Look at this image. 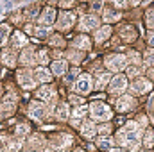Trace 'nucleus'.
Returning a JSON list of instances; mask_svg holds the SVG:
<instances>
[{"mask_svg":"<svg viewBox=\"0 0 154 152\" xmlns=\"http://www.w3.org/2000/svg\"><path fill=\"white\" fill-rule=\"evenodd\" d=\"M138 138H140V125L134 123V122H129L124 129H120L116 132V141L120 145L134 143V141H138Z\"/></svg>","mask_w":154,"mask_h":152,"instance_id":"nucleus-1","label":"nucleus"},{"mask_svg":"<svg viewBox=\"0 0 154 152\" xmlns=\"http://www.w3.org/2000/svg\"><path fill=\"white\" fill-rule=\"evenodd\" d=\"M90 111H91V116L95 118V120H109L113 113H111V109L106 106V104H102V102H93L91 106H90Z\"/></svg>","mask_w":154,"mask_h":152,"instance_id":"nucleus-2","label":"nucleus"},{"mask_svg":"<svg viewBox=\"0 0 154 152\" xmlns=\"http://www.w3.org/2000/svg\"><path fill=\"white\" fill-rule=\"evenodd\" d=\"M106 66L109 70H113V72H120V70H124L127 66V59L122 54H111V56L106 57Z\"/></svg>","mask_w":154,"mask_h":152,"instance_id":"nucleus-3","label":"nucleus"},{"mask_svg":"<svg viewBox=\"0 0 154 152\" xmlns=\"http://www.w3.org/2000/svg\"><path fill=\"white\" fill-rule=\"evenodd\" d=\"M91 88H93V82H91V77L88 75V74H82V75L77 79L75 90L79 91V93L86 95V93H90V91H91Z\"/></svg>","mask_w":154,"mask_h":152,"instance_id":"nucleus-4","label":"nucleus"},{"mask_svg":"<svg viewBox=\"0 0 154 152\" xmlns=\"http://www.w3.org/2000/svg\"><path fill=\"white\" fill-rule=\"evenodd\" d=\"M151 88H152V84H151L147 79H136V81L131 84V91H133V93H138V95L147 93Z\"/></svg>","mask_w":154,"mask_h":152,"instance_id":"nucleus-5","label":"nucleus"},{"mask_svg":"<svg viewBox=\"0 0 154 152\" xmlns=\"http://www.w3.org/2000/svg\"><path fill=\"white\" fill-rule=\"evenodd\" d=\"M18 81H20V84H22L25 90L34 88V86H36V82H38V81H34V75H32L29 70H22V72L18 74Z\"/></svg>","mask_w":154,"mask_h":152,"instance_id":"nucleus-6","label":"nucleus"},{"mask_svg":"<svg viewBox=\"0 0 154 152\" xmlns=\"http://www.w3.org/2000/svg\"><path fill=\"white\" fill-rule=\"evenodd\" d=\"M116 108L120 113H125V111H131L134 108V99L131 95H122L118 100H116Z\"/></svg>","mask_w":154,"mask_h":152,"instance_id":"nucleus-7","label":"nucleus"},{"mask_svg":"<svg viewBox=\"0 0 154 152\" xmlns=\"http://www.w3.org/2000/svg\"><path fill=\"white\" fill-rule=\"evenodd\" d=\"M45 114H47V108H45L43 104L32 102V104L29 106V116H31V118H34V120H43Z\"/></svg>","mask_w":154,"mask_h":152,"instance_id":"nucleus-8","label":"nucleus"},{"mask_svg":"<svg viewBox=\"0 0 154 152\" xmlns=\"http://www.w3.org/2000/svg\"><path fill=\"white\" fill-rule=\"evenodd\" d=\"M127 88V79L124 75H116L115 79H111V84H109V91L111 93H120Z\"/></svg>","mask_w":154,"mask_h":152,"instance_id":"nucleus-9","label":"nucleus"},{"mask_svg":"<svg viewBox=\"0 0 154 152\" xmlns=\"http://www.w3.org/2000/svg\"><path fill=\"white\" fill-rule=\"evenodd\" d=\"M74 20H75V16H74L72 13H61L59 22H57V29H61V31L70 29V27H72V23H74Z\"/></svg>","mask_w":154,"mask_h":152,"instance_id":"nucleus-10","label":"nucleus"},{"mask_svg":"<svg viewBox=\"0 0 154 152\" xmlns=\"http://www.w3.org/2000/svg\"><path fill=\"white\" fill-rule=\"evenodd\" d=\"M97 25H99V20H97L95 16H91V14L82 16V18H81V23H79V27H81L82 31H91V29H97Z\"/></svg>","mask_w":154,"mask_h":152,"instance_id":"nucleus-11","label":"nucleus"},{"mask_svg":"<svg viewBox=\"0 0 154 152\" xmlns=\"http://www.w3.org/2000/svg\"><path fill=\"white\" fill-rule=\"evenodd\" d=\"M38 97L41 99V100H45V102L52 104V102H54V99H56V90H54L52 86H43V88L38 91Z\"/></svg>","mask_w":154,"mask_h":152,"instance_id":"nucleus-12","label":"nucleus"},{"mask_svg":"<svg viewBox=\"0 0 154 152\" xmlns=\"http://www.w3.org/2000/svg\"><path fill=\"white\" fill-rule=\"evenodd\" d=\"M54 20H56V11L48 7V9H45V13L41 14L39 23H41V25H45V27H50V25L54 23Z\"/></svg>","mask_w":154,"mask_h":152,"instance_id":"nucleus-13","label":"nucleus"},{"mask_svg":"<svg viewBox=\"0 0 154 152\" xmlns=\"http://www.w3.org/2000/svg\"><path fill=\"white\" fill-rule=\"evenodd\" d=\"M34 61H36L34 50H32V48H25V50L22 52V56H20V63L25 65V66H31V65H34Z\"/></svg>","mask_w":154,"mask_h":152,"instance_id":"nucleus-14","label":"nucleus"},{"mask_svg":"<svg viewBox=\"0 0 154 152\" xmlns=\"http://www.w3.org/2000/svg\"><path fill=\"white\" fill-rule=\"evenodd\" d=\"M14 102H16V97H9L2 106H0V114H9L14 109Z\"/></svg>","mask_w":154,"mask_h":152,"instance_id":"nucleus-15","label":"nucleus"},{"mask_svg":"<svg viewBox=\"0 0 154 152\" xmlns=\"http://www.w3.org/2000/svg\"><path fill=\"white\" fill-rule=\"evenodd\" d=\"M120 20V13L115 11V9H106L104 11V22L106 23H115Z\"/></svg>","mask_w":154,"mask_h":152,"instance_id":"nucleus-16","label":"nucleus"},{"mask_svg":"<svg viewBox=\"0 0 154 152\" xmlns=\"http://www.w3.org/2000/svg\"><path fill=\"white\" fill-rule=\"evenodd\" d=\"M74 43H75L77 48H81V50H90L91 48V41H90V38H86V36H77L74 39Z\"/></svg>","mask_w":154,"mask_h":152,"instance_id":"nucleus-17","label":"nucleus"},{"mask_svg":"<svg viewBox=\"0 0 154 152\" xmlns=\"http://www.w3.org/2000/svg\"><path fill=\"white\" fill-rule=\"evenodd\" d=\"M81 131H82V136H86V138H93L95 132H97V129H95V125L91 122H84Z\"/></svg>","mask_w":154,"mask_h":152,"instance_id":"nucleus-18","label":"nucleus"},{"mask_svg":"<svg viewBox=\"0 0 154 152\" xmlns=\"http://www.w3.org/2000/svg\"><path fill=\"white\" fill-rule=\"evenodd\" d=\"M66 72V61H54L52 65V74L54 75H63Z\"/></svg>","mask_w":154,"mask_h":152,"instance_id":"nucleus-19","label":"nucleus"},{"mask_svg":"<svg viewBox=\"0 0 154 152\" xmlns=\"http://www.w3.org/2000/svg\"><path fill=\"white\" fill-rule=\"evenodd\" d=\"M2 61H4L7 66H14V65H16L14 52H13V50H4V54H2Z\"/></svg>","mask_w":154,"mask_h":152,"instance_id":"nucleus-20","label":"nucleus"},{"mask_svg":"<svg viewBox=\"0 0 154 152\" xmlns=\"http://www.w3.org/2000/svg\"><path fill=\"white\" fill-rule=\"evenodd\" d=\"M109 34H111V27H109V25H104L102 29H99V31H97V34H95V39H97L99 43H102V41L108 38Z\"/></svg>","mask_w":154,"mask_h":152,"instance_id":"nucleus-21","label":"nucleus"},{"mask_svg":"<svg viewBox=\"0 0 154 152\" xmlns=\"http://www.w3.org/2000/svg\"><path fill=\"white\" fill-rule=\"evenodd\" d=\"M34 75H36V81H41V82H47V81H50V74H48V70H47V68H43V66L36 68Z\"/></svg>","mask_w":154,"mask_h":152,"instance_id":"nucleus-22","label":"nucleus"},{"mask_svg":"<svg viewBox=\"0 0 154 152\" xmlns=\"http://www.w3.org/2000/svg\"><path fill=\"white\" fill-rule=\"evenodd\" d=\"M120 34H122V38L124 39L131 41V39H134V27H131V25L122 27V29H120Z\"/></svg>","mask_w":154,"mask_h":152,"instance_id":"nucleus-23","label":"nucleus"},{"mask_svg":"<svg viewBox=\"0 0 154 152\" xmlns=\"http://www.w3.org/2000/svg\"><path fill=\"white\" fill-rule=\"evenodd\" d=\"M56 116H57V120H66L68 118V106L66 104H59L57 109H56Z\"/></svg>","mask_w":154,"mask_h":152,"instance_id":"nucleus-24","label":"nucleus"},{"mask_svg":"<svg viewBox=\"0 0 154 152\" xmlns=\"http://www.w3.org/2000/svg\"><path fill=\"white\" fill-rule=\"evenodd\" d=\"M13 43H14V47H25V45H27V38H25L22 32H14Z\"/></svg>","mask_w":154,"mask_h":152,"instance_id":"nucleus-25","label":"nucleus"},{"mask_svg":"<svg viewBox=\"0 0 154 152\" xmlns=\"http://www.w3.org/2000/svg\"><path fill=\"white\" fill-rule=\"evenodd\" d=\"M9 32H11V31H9V27H7V25H0V45H5Z\"/></svg>","mask_w":154,"mask_h":152,"instance_id":"nucleus-26","label":"nucleus"},{"mask_svg":"<svg viewBox=\"0 0 154 152\" xmlns=\"http://www.w3.org/2000/svg\"><path fill=\"white\" fill-rule=\"evenodd\" d=\"M99 147L104 149V150H111V138H108V136L99 138Z\"/></svg>","mask_w":154,"mask_h":152,"instance_id":"nucleus-27","label":"nucleus"},{"mask_svg":"<svg viewBox=\"0 0 154 152\" xmlns=\"http://www.w3.org/2000/svg\"><path fill=\"white\" fill-rule=\"evenodd\" d=\"M111 81V75L109 74H102V75L99 77V82H97V90H102L108 82Z\"/></svg>","mask_w":154,"mask_h":152,"instance_id":"nucleus-28","label":"nucleus"},{"mask_svg":"<svg viewBox=\"0 0 154 152\" xmlns=\"http://www.w3.org/2000/svg\"><path fill=\"white\" fill-rule=\"evenodd\" d=\"M34 34H36V38L45 39L48 38V29L47 27H38V29H34Z\"/></svg>","mask_w":154,"mask_h":152,"instance_id":"nucleus-29","label":"nucleus"},{"mask_svg":"<svg viewBox=\"0 0 154 152\" xmlns=\"http://www.w3.org/2000/svg\"><path fill=\"white\" fill-rule=\"evenodd\" d=\"M70 143H72V138L66 136V134H65V136H59V140L56 141L57 147H66V145H70Z\"/></svg>","mask_w":154,"mask_h":152,"instance_id":"nucleus-30","label":"nucleus"},{"mask_svg":"<svg viewBox=\"0 0 154 152\" xmlns=\"http://www.w3.org/2000/svg\"><path fill=\"white\" fill-rule=\"evenodd\" d=\"M127 74H129V77H136V75H140V74H142V66H140V65H133V66H129Z\"/></svg>","mask_w":154,"mask_h":152,"instance_id":"nucleus-31","label":"nucleus"},{"mask_svg":"<svg viewBox=\"0 0 154 152\" xmlns=\"http://www.w3.org/2000/svg\"><path fill=\"white\" fill-rule=\"evenodd\" d=\"M145 20H147V25H149L151 29H154V7L147 11V16H145Z\"/></svg>","mask_w":154,"mask_h":152,"instance_id":"nucleus-32","label":"nucleus"},{"mask_svg":"<svg viewBox=\"0 0 154 152\" xmlns=\"http://www.w3.org/2000/svg\"><path fill=\"white\" fill-rule=\"evenodd\" d=\"M27 132H29V127H27L25 123H20V125L16 127V134H18L20 138H22V136H25Z\"/></svg>","mask_w":154,"mask_h":152,"instance_id":"nucleus-33","label":"nucleus"},{"mask_svg":"<svg viewBox=\"0 0 154 152\" xmlns=\"http://www.w3.org/2000/svg\"><path fill=\"white\" fill-rule=\"evenodd\" d=\"M143 141H145V145H147V147H151V145H152V143H154V132H152V131H147V132H145V140H143Z\"/></svg>","mask_w":154,"mask_h":152,"instance_id":"nucleus-34","label":"nucleus"},{"mask_svg":"<svg viewBox=\"0 0 154 152\" xmlns=\"http://www.w3.org/2000/svg\"><path fill=\"white\" fill-rule=\"evenodd\" d=\"M18 150H20V141H9L7 152H18Z\"/></svg>","mask_w":154,"mask_h":152,"instance_id":"nucleus-35","label":"nucleus"},{"mask_svg":"<svg viewBox=\"0 0 154 152\" xmlns=\"http://www.w3.org/2000/svg\"><path fill=\"white\" fill-rule=\"evenodd\" d=\"M88 111V108H84V106H81V108H77L74 109V118H82V114Z\"/></svg>","mask_w":154,"mask_h":152,"instance_id":"nucleus-36","label":"nucleus"},{"mask_svg":"<svg viewBox=\"0 0 154 152\" xmlns=\"http://www.w3.org/2000/svg\"><path fill=\"white\" fill-rule=\"evenodd\" d=\"M38 59H39V63H41V65H45V63L48 61V54H47V50H39Z\"/></svg>","mask_w":154,"mask_h":152,"instance_id":"nucleus-37","label":"nucleus"},{"mask_svg":"<svg viewBox=\"0 0 154 152\" xmlns=\"http://www.w3.org/2000/svg\"><path fill=\"white\" fill-rule=\"evenodd\" d=\"M77 74H79V68H74V70H72V72H70V74L66 75V81H65V82H68V84H70L72 81H75Z\"/></svg>","mask_w":154,"mask_h":152,"instance_id":"nucleus-38","label":"nucleus"},{"mask_svg":"<svg viewBox=\"0 0 154 152\" xmlns=\"http://www.w3.org/2000/svg\"><path fill=\"white\" fill-rule=\"evenodd\" d=\"M145 63H147L149 66H152L154 65V52L152 50H149V52L145 54Z\"/></svg>","mask_w":154,"mask_h":152,"instance_id":"nucleus-39","label":"nucleus"},{"mask_svg":"<svg viewBox=\"0 0 154 152\" xmlns=\"http://www.w3.org/2000/svg\"><path fill=\"white\" fill-rule=\"evenodd\" d=\"M50 43H52V45H65V41H63V39L59 38V36H52Z\"/></svg>","mask_w":154,"mask_h":152,"instance_id":"nucleus-40","label":"nucleus"},{"mask_svg":"<svg viewBox=\"0 0 154 152\" xmlns=\"http://www.w3.org/2000/svg\"><path fill=\"white\" fill-rule=\"evenodd\" d=\"M70 57H72V61H75V63H79L81 59H82V56L77 52V54H70Z\"/></svg>","mask_w":154,"mask_h":152,"instance_id":"nucleus-41","label":"nucleus"},{"mask_svg":"<svg viewBox=\"0 0 154 152\" xmlns=\"http://www.w3.org/2000/svg\"><path fill=\"white\" fill-rule=\"evenodd\" d=\"M38 14V9L34 7V9H29V13H27V18H34Z\"/></svg>","mask_w":154,"mask_h":152,"instance_id":"nucleus-42","label":"nucleus"},{"mask_svg":"<svg viewBox=\"0 0 154 152\" xmlns=\"http://www.w3.org/2000/svg\"><path fill=\"white\" fill-rule=\"evenodd\" d=\"M91 7H93V11H100V7H102V2H93V4H91Z\"/></svg>","mask_w":154,"mask_h":152,"instance_id":"nucleus-43","label":"nucleus"},{"mask_svg":"<svg viewBox=\"0 0 154 152\" xmlns=\"http://www.w3.org/2000/svg\"><path fill=\"white\" fill-rule=\"evenodd\" d=\"M129 59H131V61H133L134 65H138V54H136V52H133V54L129 56Z\"/></svg>","mask_w":154,"mask_h":152,"instance_id":"nucleus-44","label":"nucleus"},{"mask_svg":"<svg viewBox=\"0 0 154 152\" xmlns=\"http://www.w3.org/2000/svg\"><path fill=\"white\" fill-rule=\"evenodd\" d=\"M72 125H74V127H77V125H82V120H81V118H74V120H72Z\"/></svg>","mask_w":154,"mask_h":152,"instance_id":"nucleus-45","label":"nucleus"},{"mask_svg":"<svg viewBox=\"0 0 154 152\" xmlns=\"http://www.w3.org/2000/svg\"><path fill=\"white\" fill-rule=\"evenodd\" d=\"M154 109V95H151V99H149V111H152Z\"/></svg>","mask_w":154,"mask_h":152,"instance_id":"nucleus-46","label":"nucleus"},{"mask_svg":"<svg viewBox=\"0 0 154 152\" xmlns=\"http://www.w3.org/2000/svg\"><path fill=\"white\" fill-rule=\"evenodd\" d=\"M70 5H74L72 2H61V7H70Z\"/></svg>","mask_w":154,"mask_h":152,"instance_id":"nucleus-47","label":"nucleus"},{"mask_svg":"<svg viewBox=\"0 0 154 152\" xmlns=\"http://www.w3.org/2000/svg\"><path fill=\"white\" fill-rule=\"evenodd\" d=\"M72 102H74V104H81L82 100H81V99H77V97H72Z\"/></svg>","mask_w":154,"mask_h":152,"instance_id":"nucleus-48","label":"nucleus"},{"mask_svg":"<svg viewBox=\"0 0 154 152\" xmlns=\"http://www.w3.org/2000/svg\"><path fill=\"white\" fill-rule=\"evenodd\" d=\"M149 43L154 47V32H152V34H149Z\"/></svg>","mask_w":154,"mask_h":152,"instance_id":"nucleus-49","label":"nucleus"},{"mask_svg":"<svg viewBox=\"0 0 154 152\" xmlns=\"http://www.w3.org/2000/svg\"><path fill=\"white\" fill-rule=\"evenodd\" d=\"M100 131H102V132H109V125H104V127H100Z\"/></svg>","mask_w":154,"mask_h":152,"instance_id":"nucleus-50","label":"nucleus"},{"mask_svg":"<svg viewBox=\"0 0 154 152\" xmlns=\"http://www.w3.org/2000/svg\"><path fill=\"white\" fill-rule=\"evenodd\" d=\"M115 5H116V7H124V5H125V2H115Z\"/></svg>","mask_w":154,"mask_h":152,"instance_id":"nucleus-51","label":"nucleus"},{"mask_svg":"<svg viewBox=\"0 0 154 152\" xmlns=\"http://www.w3.org/2000/svg\"><path fill=\"white\" fill-rule=\"evenodd\" d=\"M108 152H122V150H118V149H111V150H108Z\"/></svg>","mask_w":154,"mask_h":152,"instance_id":"nucleus-52","label":"nucleus"},{"mask_svg":"<svg viewBox=\"0 0 154 152\" xmlns=\"http://www.w3.org/2000/svg\"><path fill=\"white\" fill-rule=\"evenodd\" d=\"M4 75V68H2V66H0V77Z\"/></svg>","mask_w":154,"mask_h":152,"instance_id":"nucleus-53","label":"nucleus"},{"mask_svg":"<svg viewBox=\"0 0 154 152\" xmlns=\"http://www.w3.org/2000/svg\"><path fill=\"white\" fill-rule=\"evenodd\" d=\"M47 152H54V150H47Z\"/></svg>","mask_w":154,"mask_h":152,"instance_id":"nucleus-54","label":"nucleus"},{"mask_svg":"<svg viewBox=\"0 0 154 152\" xmlns=\"http://www.w3.org/2000/svg\"><path fill=\"white\" fill-rule=\"evenodd\" d=\"M75 152H82V150H75Z\"/></svg>","mask_w":154,"mask_h":152,"instance_id":"nucleus-55","label":"nucleus"},{"mask_svg":"<svg viewBox=\"0 0 154 152\" xmlns=\"http://www.w3.org/2000/svg\"><path fill=\"white\" fill-rule=\"evenodd\" d=\"M0 152H2V150H0Z\"/></svg>","mask_w":154,"mask_h":152,"instance_id":"nucleus-56","label":"nucleus"}]
</instances>
